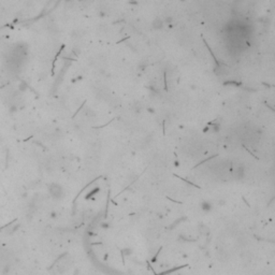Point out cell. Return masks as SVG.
I'll use <instances>...</instances> for the list:
<instances>
[{"mask_svg":"<svg viewBox=\"0 0 275 275\" xmlns=\"http://www.w3.org/2000/svg\"><path fill=\"white\" fill-rule=\"evenodd\" d=\"M153 25H154V27L155 28H161L162 26H163V22L161 21V19H159V18H157L156 21H154V23H153Z\"/></svg>","mask_w":275,"mask_h":275,"instance_id":"cell-1","label":"cell"}]
</instances>
